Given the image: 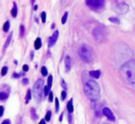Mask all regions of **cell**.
Instances as JSON below:
<instances>
[{"label": "cell", "mask_w": 135, "mask_h": 124, "mask_svg": "<svg viewBox=\"0 0 135 124\" xmlns=\"http://www.w3.org/2000/svg\"><path fill=\"white\" fill-rule=\"evenodd\" d=\"M120 76L124 83L129 86L135 88V60L131 59L120 67Z\"/></svg>", "instance_id": "1"}, {"label": "cell", "mask_w": 135, "mask_h": 124, "mask_svg": "<svg viewBox=\"0 0 135 124\" xmlns=\"http://www.w3.org/2000/svg\"><path fill=\"white\" fill-rule=\"evenodd\" d=\"M133 58V52L126 44L118 43L114 51V60L119 64L123 62V65L126 62L131 60Z\"/></svg>", "instance_id": "2"}, {"label": "cell", "mask_w": 135, "mask_h": 124, "mask_svg": "<svg viewBox=\"0 0 135 124\" xmlns=\"http://www.w3.org/2000/svg\"><path fill=\"white\" fill-rule=\"evenodd\" d=\"M84 94L92 101H97L100 98V87L96 82L88 80L84 84Z\"/></svg>", "instance_id": "3"}, {"label": "cell", "mask_w": 135, "mask_h": 124, "mask_svg": "<svg viewBox=\"0 0 135 124\" xmlns=\"http://www.w3.org/2000/svg\"><path fill=\"white\" fill-rule=\"evenodd\" d=\"M79 56L81 58V60L86 63H90L94 59V56H93V50L88 45H81L79 48Z\"/></svg>", "instance_id": "4"}, {"label": "cell", "mask_w": 135, "mask_h": 124, "mask_svg": "<svg viewBox=\"0 0 135 124\" xmlns=\"http://www.w3.org/2000/svg\"><path fill=\"white\" fill-rule=\"evenodd\" d=\"M44 81L42 79H39L36 81V83L33 85V89H32V92H33V96L35 98V101L37 103H40L42 100V96L44 94Z\"/></svg>", "instance_id": "5"}, {"label": "cell", "mask_w": 135, "mask_h": 124, "mask_svg": "<svg viewBox=\"0 0 135 124\" xmlns=\"http://www.w3.org/2000/svg\"><path fill=\"white\" fill-rule=\"evenodd\" d=\"M93 35L95 38V40L99 42L105 41L107 38V30L103 25H98L97 27L94 29L93 31Z\"/></svg>", "instance_id": "6"}, {"label": "cell", "mask_w": 135, "mask_h": 124, "mask_svg": "<svg viewBox=\"0 0 135 124\" xmlns=\"http://www.w3.org/2000/svg\"><path fill=\"white\" fill-rule=\"evenodd\" d=\"M112 8L118 14H126L129 11V6L122 1H115L112 4Z\"/></svg>", "instance_id": "7"}, {"label": "cell", "mask_w": 135, "mask_h": 124, "mask_svg": "<svg viewBox=\"0 0 135 124\" xmlns=\"http://www.w3.org/2000/svg\"><path fill=\"white\" fill-rule=\"evenodd\" d=\"M85 3L93 10H100L105 6L104 0H87Z\"/></svg>", "instance_id": "8"}, {"label": "cell", "mask_w": 135, "mask_h": 124, "mask_svg": "<svg viewBox=\"0 0 135 124\" xmlns=\"http://www.w3.org/2000/svg\"><path fill=\"white\" fill-rule=\"evenodd\" d=\"M102 114H104L109 120L111 121H115L116 120V118H115L114 114L112 113V111L108 108V107H104L103 110H102Z\"/></svg>", "instance_id": "9"}, {"label": "cell", "mask_w": 135, "mask_h": 124, "mask_svg": "<svg viewBox=\"0 0 135 124\" xmlns=\"http://www.w3.org/2000/svg\"><path fill=\"white\" fill-rule=\"evenodd\" d=\"M57 38H58V31H55L54 34H52L50 38H49V41H48V46L49 47H52L55 45V44L56 43L57 41Z\"/></svg>", "instance_id": "10"}, {"label": "cell", "mask_w": 135, "mask_h": 124, "mask_svg": "<svg viewBox=\"0 0 135 124\" xmlns=\"http://www.w3.org/2000/svg\"><path fill=\"white\" fill-rule=\"evenodd\" d=\"M65 67H66L65 70L67 72L70 71V69H71V59H70V56H66V58H65Z\"/></svg>", "instance_id": "11"}, {"label": "cell", "mask_w": 135, "mask_h": 124, "mask_svg": "<svg viewBox=\"0 0 135 124\" xmlns=\"http://www.w3.org/2000/svg\"><path fill=\"white\" fill-rule=\"evenodd\" d=\"M89 74H90V76H92L93 78H94V79H98V78L100 77V75H101V71H100V70H91V71L89 72Z\"/></svg>", "instance_id": "12"}, {"label": "cell", "mask_w": 135, "mask_h": 124, "mask_svg": "<svg viewBox=\"0 0 135 124\" xmlns=\"http://www.w3.org/2000/svg\"><path fill=\"white\" fill-rule=\"evenodd\" d=\"M72 102H73V100L72 99H70V101L68 102V104H67V108H68V111L71 114L72 112H73V104H72Z\"/></svg>", "instance_id": "13"}, {"label": "cell", "mask_w": 135, "mask_h": 124, "mask_svg": "<svg viewBox=\"0 0 135 124\" xmlns=\"http://www.w3.org/2000/svg\"><path fill=\"white\" fill-rule=\"evenodd\" d=\"M42 46V41H41V38L38 37L37 39L35 40L34 42V48L35 49H40Z\"/></svg>", "instance_id": "14"}, {"label": "cell", "mask_w": 135, "mask_h": 124, "mask_svg": "<svg viewBox=\"0 0 135 124\" xmlns=\"http://www.w3.org/2000/svg\"><path fill=\"white\" fill-rule=\"evenodd\" d=\"M11 15L12 17H17L18 15V8H17V5H16V3H13V8H12L11 9Z\"/></svg>", "instance_id": "15"}, {"label": "cell", "mask_w": 135, "mask_h": 124, "mask_svg": "<svg viewBox=\"0 0 135 124\" xmlns=\"http://www.w3.org/2000/svg\"><path fill=\"white\" fill-rule=\"evenodd\" d=\"M8 93H5L4 91H1V93H0V99L5 100L8 98Z\"/></svg>", "instance_id": "16"}, {"label": "cell", "mask_w": 135, "mask_h": 124, "mask_svg": "<svg viewBox=\"0 0 135 124\" xmlns=\"http://www.w3.org/2000/svg\"><path fill=\"white\" fill-rule=\"evenodd\" d=\"M9 27H10V22L9 21H6L4 24V26H3V31H4L5 32H7L8 30H9Z\"/></svg>", "instance_id": "17"}, {"label": "cell", "mask_w": 135, "mask_h": 124, "mask_svg": "<svg viewBox=\"0 0 135 124\" xmlns=\"http://www.w3.org/2000/svg\"><path fill=\"white\" fill-rule=\"evenodd\" d=\"M11 38H12V32L11 34L8 35V40L6 41V43H5V45H4V49H6L7 47L9 45V43H10V41H11Z\"/></svg>", "instance_id": "18"}, {"label": "cell", "mask_w": 135, "mask_h": 124, "mask_svg": "<svg viewBox=\"0 0 135 124\" xmlns=\"http://www.w3.org/2000/svg\"><path fill=\"white\" fill-rule=\"evenodd\" d=\"M31 94H32V92H31V90H28V91H27L26 97H25V102H26V104L28 103L29 100L31 99Z\"/></svg>", "instance_id": "19"}, {"label": "cell", "mask_w": 135, "mask_h": 124, "mask_svg": "<svg viewBox=\"0 0 135 124\" xmlns=\"http://www.w3.org/2000/svg\"><path fill=\"white\" fill-rule=\"evenodd\" d=\"M108 20H109V21H111V22L115 23V24H119V23H120L119 20L117 19V18H109Z\"/></svg>", "instance_id": "20"}, {"label": "cell", "mask_w": 135, "mask_h": 124, "mask_svg": "<svg viewBox=\"0 0 135 124\" xmlns=\"http://www.w3.org/2000/svg\"><path fill=\"white\" fill-rule=\"evenodd\" d=\"M41 72H42V75L43 76H46L47 74H48V71H47V69H46V67H42V69H41Z\"/></svg>", "instance_id": "21"}, {"label": "cell", "mask_w": 135, "mask_h": 124, "mask_svg": "<svg viewBox=\"0 0 135 124\" xmlns=\"http://www.w3.org/2000/svg\"><path fill=\"white\" fill-rule=\"evenodd\" d=\"M31 114H32V120H36L37 118V115H36V112H35V109L32 107V109H31Z\"/></svg>", "instance_id": "22"}, {"label": "cell", "mask_w": 135, "mask_h": 124, "mask_svg": "<svg viewBox=\"0 0 135 124\" xmlns=\"http://www.w3.org/2000/svg\"><path fill=\"white\" fill-rule=\"evenodd\" d=\"M52 82H53V77H52V75H50L48 77V80H47V86H48L49 88L52 87Z\"/></svg>", "instance_id": "23"}, {"label": "cell", "mask_w": 135, "mask_h": 124, "mask_svg": "<svg viewBox=\"0 0 135 124\" xmlns=\"http://www.w3.org/2000/svg\"><path fill=\"white\" fill-rule=\"evenodd\" d=\"M24 31H25L24 26L21 25V26H20V36H21V37H22V36L24 35Z\"/></svg>", "instance_id": "24"}, {"label": "cell", "mask_w": 135, "mask_h": 124, "mask_svg": "<svg viewBox=\"0 0 135 124\" xmlns=\"http://www.w3.org/2000/svg\"><path fill=\"white\" fill-rule=\"evenodd\" d=\"M49 94H50V88L48 86H45V88H44V94L45 96H49Z\"/></svg>", "instance_id": "25"}, {"label": "cell", "mask_w": 135, "mask_h": 124, "mask_svg": "<svg viewBox=\"0 0 135 124\" xmlns=\"http://www.w3.org/2000/svg\"><path fill=\"white\" fill-rule=\"evenodd\" d=\"M67 19H68V12H66V13L63 15V17H62V20H61L62 24H65L66 21H67Z\"/></svg>", "instance_id": "26"}, {"label": "cell", "mask_w": 135, "mask_h": 124, "mask_svg": "<svg viewBox=\"0 0 135 124\" xmlns=\"http://www.w3.org/2000/svg\"><path fill=\"white\" fill-rule=\"evenodd\" d=\"M8 67H3L2 68V70H1V75L2 76H5L7 74V72H8Z\"/></svg>", "instance_id": "27"}, {"label": "cell", "mask_w": 135, "mask_h": 124, "mask_svg": "<svg viewBox=\"0 0 135 124\" xmlns=\"http://www.w3.org/2000/svg\"><path fill=\"white\" fill-rule=\"evenodd\" d=\"M41 18H42V21L45 23V21H46V13H45V12H42V13H41Z\"/></svg>", "instance_id": "28"}, {"label": "cell", "mask_w": 135, "mask_h": 124, "mask_svg": "<svg viewBox=\"0 0 135 124\" xmlns=\"http://www.w3.org/2000/svg\"><path fill=\"white\" fill-rule=\"evenodd\" d=\"M50 118H51V112L48 111V112L46 113V115H45V120L49 121V120H50Z\"/></svg>", "instance_id": "29"}, {"label": "cell", "mask_w": 135, "mask_h": 124, "mask_svg": "<svg viewBox=\"0 0 135 124\" xmlns=\"http://www.w3.org/2000/svg\"><path fill=\"white\" fill-rule=\"evenodd\" d=\"M58 110H59V103H58L57 98H56V111L58 112Z\"/></svg>", "instance_id": "30"}, {"label": "cell", "mask_w": 135, "mask_h": 124, "mask_svg": "<svg viewBox=\"0 0 135 124\" xmlns=\"http://www.w3.org/2000/svg\"><path fill=\"white\" fill-rule=\"evenodd\" d=\"M61 85L63 86V88L65 89V90H67V85H66V83H65V82H64V80H62V81H61Z\"/></svg>", "instance_id": "31"}, {"label": "cell", "mask_w": 135, "mask_h": 124, "mask_svg": "<svg viewBox=\"0 0 135 124\" xmlns=\"http://www.w3.org/2000/svg\"><path fill=\"white\" fill-rule=\"evenodd\" d=\"M66 96H67V94H66V91H63V92L61 93V96H62V99H65L66 98Z\"/></svg>", "instance_id": "32"}, {"label": "cell", "mask_w": 135, "mask_h": 124, "mask_svg": "<svg viewBox=\"0 0 135 124\" xmlns=\"http://www.w3.org/2000/svg\"><path fill=\"white\" fill-rule=\"evenodd\" d=\"M0 109H1V112H0V117H2L3 114H4V107H3V106H1Z\"/></svg>", "instance_id": "33"}, {"label": "cell", "mask_w": 135, "mask_h": 124, "mask_svg": "<svg viewBox=\"0 0 135 124\" xmlns=\"http://www.w3.org/2000/svg\"><path fill=\"white\" fill-rule=\"evenodd\" d=\"M28 70H29V67H28V65H23V70L24 71H28Z\"/></svg>", "instance_id": "34"}, {"label": "cell", "mask_w": 135, "mask_h": 124, "mask_svg": "<svg viewBox=\"0 0 135 124\" xmlns=\"http://www.w3.org/2000/svg\"><path fill=\"white\" fill-rule=\"evenodd\" d=\"M1 124H10V121H9V120H5L4 121H2Z\"/></svg>", "instance_id": "35"}, {"label": "cell", "mask_w": 135, "mask_h": 124, "mask_svg": "<svg viewBox=\"0 0 135 124\" xmlns=\"http://www.w3.org/2000/svg\"><path fill=\"white\" fill-rule=\"evenodd\" d=\"M53 98H54V96H53V94H52V93H50V94H49V98H48L49 101H50V102L52 101Z\"/></svg>", "instance_id": "36"}, {"label": "cell", "mask_w": 135, "mask_h": 124, "mask_svg": "<svg viewBox=\"0 0 135 124\" xmlns=\"http://www.w3.org/2000/svg\"><path fill=\"white\" fill-rule=\"evenodd\" d=\"M20 77H21V74L13 73V78H20Z\"/></svg>", "instance_id": "37"}, {"label": "cell", "mask_w": 135, "mask_h": 124, "mask_svg": "<svg viewBox=\"0 0 135 124\" xmlns=\"http://www.w3.org/2000/svg\"><path fill=\"white\" fill-rule=\"evenodd\" d=\"M22 83H23V84H27V83H28V79H23L22 80Z\"/></svg>", "instance_id": "38"}, {"label": "cell", "mask_w": 135, "mask_h": 124, "mask_svg": "<svg viewBox=\"0 0 135 124\" xmlns=\"http://www.w3.org/2000/svg\"><path fill=\"white\" fill-rule=\"evenodd\" d=\"M39 124H45V120H42L41 121L39 122Z\"/></svg>", "instance_id": "39"}, {"label": "cell", "mask_w": 135, "mask_h": 124, "mask_svg": "<svg viewBox=\"0 0 135 124\" xmlns=\"http://www.w3.org/2000/svg\"><path fill=\"white\" fill-rule=\"evenodd\" d=\"M69 121H71V116H70V115H69Z\"/></svg>", "instance_id": "40"}, {"label": "cell", "mask_w": 135, "mask_h": 124, "mask_svg": "<svg viewBox=\"0 0 135 124\" xmlns=\"http://www.w3.org/2000/svg\"><path fill=\"white\" fill-rule=\"evenodd\" d=\"M37 8H38V7H37V6H34V8H33L34 10H36V9H37Z\"/></svg>", "instance_id": "41"}, {"label": "cell", "mask_w": 135, "mask_h": 124, "mask_svg": "<svg viewBox=\"0 0 135 124\" xmlns=\"http://www.w3.org/2000/svg\"><path fill=\"white\" fill-rule=\"evenodd\" d=\"M102 124H109V123H107V122H105V123H102Z\"/></svg>", "instance_id": "42"}]
</instances>
